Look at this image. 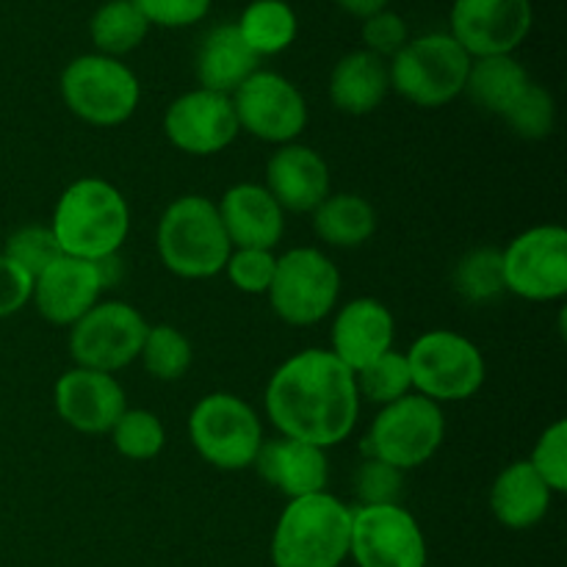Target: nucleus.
Wrapping results in <instances>:
<instances>
[{
    "instance_id": "1",
    "label": "nucleus",
    "mask_w": 567,
    "mask_h": 567,
    "mask_svg": "<svg viewBox=\"0 0 567 567\" xmlns=\"http://www.w3.org/2000/svg\"><path fill=\"white\" fill-rule=\"evenodd\" d=\"M264 408L282 437L313 443L327 452L347 441L358 424L354 371L330 349H305L271 374Z\"/></svg>"
},
{
    "instance_id": "2",
    "label": "nucleus",
    "mask_w": 567,
    "mask_h": 567,
    "mask_svg": "<svg viewBox=\"0 0 567 567\" xmlns=\"http://www.w3.org/2000/svg\"><path fill=\"white\" fill-rule=\"evenodd\" d=\"M61 252L81 260L116 255L131 233V208L116 186L103 177H81L64 188L50 221Z\"/></svg>"
},
{
    "instance_id": "3",
    "label": "nucleus",
    "mask_w": 567,
    "mask_h": 567,
    "mask_svg": "<svg viewBox=\"0 0 567 567\" xmlns=\"http://www.w3.org/2000/svg\"><path fill=\"white\" fill-rule=\"evenodd\" d=\"M352 507L332 493L288 498L271 535L275 567H341L349 559Z\"/></svg>"
},
{
    "instance_id": "4",
    "label": "nucleus",
    "mask_w": 567,
    "mask_h": 567,
    "mask_svg": "<svg viewBox=\"0 0 567 567\" xmlns=\"http://www.w3.org/2000/svg\"><path fill=\"white\" fill-rule=\"evenodd\" d=\"M161 264L183 280H208L225 271L233 244L219 208L203 194H186L169 203L155 230Z\"/></svg>"
},
{
    "instance_id": "5",
    "label": "nucleus",
    "mask_w": 567,
    "mask_h": 567,
    "mask_svg": "<svg viewBox=\"0 0 567 567\" xmlns=\"http://www.w3.org/2000/svg\"><path fill=\"white\" fill-rule=\"evenodd\" d=\"M471 55L449 31L413 37L388 64L391 89L419 109H441L465 89Z\"/></svg>"
},
{
    "instance_id": "6",
    "label": "nucleus",
    "mask_w": 567,
    "mask_h": 567,
    "mask_svg": "<svg viewBox=\"0 0 567 567\" xmlns=\"http://www.w3.org/2000/svg\"><path fill=\"white\" fill-rule=\"evenodd\" d=\"M61 97L66 109L94 127H116L131 120L142 100V86L122 59L86 53L61 72Z\"/></svg>"
},
{
    "instance_id": "7",
    "label": "nucleus",
    "mask_w": 567,
    "mask_h": 567,
    "mask_svg": "<svg viewBox=\"0 0 567 567\" xmlns=\"http://www.w3.org/2000/svg\"><path fill=\"white\" fill-rule=\"evenodd\" d=\"M443 437H446V419L441 404L413 391L377 413L369 435L363 437V454L399 471L421 468L435 457Z\"/></svg>"
},
{
    "instance_id": "8",
    "label": "nucleus",
    "mask_w": 567,
    "mask_h": 567,
    "mask_svg": "<svg viewBox=\"0 0 567 567\" xmlns=\"http://www.w3.org/2000/svg\"><path fill=\"white\" fill-rule=\"evenodd\" d=\"M188 437L199 457L221 471L252 468L264 443L258 413L236 393H208L188 415Z\"/></svg>"
},
{
    "instance_id": "9",
    "label": "nucleus",
    "mask_w": 567,
    "mask_h": 567,
    "mask_svg": "<svg viewBox=\"0 0 567 567\" xmlns=\"http://www.w3.org/2000/svg\"><path fill=\"white\" fill-rule=\"evenodd\" d=\"M413 391L432 402H465L485 385V358L480 347L454 330H430L404 352Z\"/></svg>"
},
{
    "instance_id": "10",
    "label": "nucleus",
    "mask_w": 567,
    "mask_h": 567,
    "mask_svg": "<svg viewBox=\"0 0 567 567\" xmlns=\"http://www.w3.org/2000/svg\"><path fill=\"white\" fill-rule=\"evenodd\" d=\"M269 302L277 319L291 327H313L336 310L341 297V271L316 247L288 249L277 258Z\"/></svg>"
},
{
    "instance_id": "11",
    "label": "nucleus",
    "mask_w": 567,
    "mask_h": 567,
    "mask_svg": "<svg viewBox=\"0 0 567 567\" xmlns=\"http://www.w3.org/2000/svg\"><path fill=\"white\" fill-rule=\"evenodd\" d=\"M150 324L133 305L97 302L70 327V354L81 369L116 374L142 354Z\"/></svg>"
},
{
    "instance_id": "12",
    "label": "nucleus",
    "mask_w": 567,
    "mask_h": 567,
    "mask_svg": "<svg viewBox=\"0 0 567 567\" xmlns=\"http://www.w3.org/2000/svg\"><path fill=\"white\" fill-rule=\"evenodd\" d=\"M504 288L529 302H557L567 293V233L537 225L502 249Z\"/></svg>"
},
{
    "instance_id": "13",
    "label": "nucleus",
    "mask_w": 567,
    "mask_h": 567,
    "mask_svg": "<svg viewBox=\"0 0 567 567\" xmlns=\"http://www.w3.org/2000/svg\"><path fill=\"white\" fill-rule=\"evenodd\" d=\"M349 559L358 567H426V537L402 504L354 507Z\"/></svg>"
},
{
    "instance_id": "14",
    "label": "nucleus",
    "mask_w": 567,
    "mask_h": 567,
    "mask_svg": "<svg viewBox=\"0 0 567 567\" xmlns=\"http://www.w3.org/2000/svg\"><path fill=\"white\" fill-rule=\"evenodd\" d=\"M233 97L238 127L269 144H291L308 125V103L286 75L258 70Z\"/></svg>"
},
{
    "instance_id": "15",
    "label": "nucleus",
    "mask_w": 567,
    "mask_h": 567,
    "mask_svg": "<svg viewBox=\"0 0 567 567\" xmlns=\"http://www.w3.org/2000/svg\"><path fill=\"white\" fill-rule=\"evenodd\" d=\"M532 25V0H454L449 11V33L471 59L515 55Z\"/></svg>"
},
{
    "instance_id": "16",
    "label": "nucleus",
    "mask_w": 567,
    "mask_h": 567,
    "mask_svg": "<svg viewBox=\"0 0 567 567\" xmlns=\"http://www.w3.org/2000/svg\"><path fill=\"white\" fill-rule=\"evenodd\" d=\"M164 133L181 153L205 158L230 147L241 127L230 94L192 89L166 109Z\"/></svg>"
},
{
    "instance_id": "17",
    "label": "nucleus",
    "mask_w": 567,
    "mask_h": 567,
    "mask_svg": "<svg viewBox=\"0 0 567 567\" xmlns=\"http://www.w3.org/2000/svg\"><path fill=\"white\" fill-rule=\"evenodd\" d=\"M53 404L59 419L75 432L103 435L127 410V396L114 374L75 365L55 382Z\"/></svg>"
},
{
    "instance_id": "18",
    "label": "nucleus",
    "mask_w": 567,
    "mask_h": 567,
    "mask_svg": "<svg viewBox=\"0 0 567 567\" xmlns=\"http://www.w3.org/2000/svg\"><path fill=\"white\" fill-rule=\"evenodd\" d=\"M103 282L92 260L61 255L33 280L31 299L42 319L55 327H72L100 302Z\"/></svg>"
},
{
    "instance_id": "19",
    "label": "nucleus",
    "mask_w": 567,
    "mask_h": 567,
    "mask_svg": "<svg viewBox=\"0 0 567 567\" xmlns=\"http://www.w3.org/2000/svg\"><path fill=\"white\" fill-rule=\"evenodd\" d=\"M266 192L282 210L313 214L330 197V166L308 144H282L266 164Z\"/></svg>"
},
{
    "instance_id": "20",
    "label": "nucleus",
    "mask_w": 567,
    "mask_h": 567,
    "mask_svg": "<svg viewBox=\"0 0 567 567\" xmlns=\"http://www.w3.org/2000/svg\"><path fill=\"white\" fill-rule=\"evenodd\" d=\"M393 336H396V321L391 308L380 299L358 297L338 310L330 332V352L347 369L360 371L380 354L391 352Z\"/></svg>"
},
{
    "instance_id": "21",
    "label": "nucleus",
    "mask_w": 567,
    "mask_h": 567,
    "mask_svg": "<svg viewBox=\"0 0 567 567\" xmlns=\"http://www.w3.org/2000/svg\"><path fill=\"white\" fill-rule=\"evenodd\" d=\"M252 465L266 485L288 498L324 493L327 482H330V463H327L324 449L282 435L260 443V452Z\"/></svg>"
},
{
    "instance_id": "22",
    "label": "nucleus",
    "mask_w": 567,
    "mask_h": 567,
    "mask_svg": "<svg viewBox=\"0 0 567 567\" xmlns=\"http://www.w3.org/2000/svg\"><path fill=\"white\" fill-rule=\"evenodd\" d=\"M216 208L233 249H275L286 233V210L258 183L230 186Z\"/></svg>"
},
{
    "instance_id": "23",
    "label": "nucleus",
    "mask_w": 567,
    "mask_h": 567,
    "mask_svg": "<svg viewBox=\"0 0 567 567\" xmlns=\"http://www.w3.org/2000/svg\"><path fill=\"white\" fill-rule=\"evenodd\" d=\"M258 64L260 59L244 42L236 22H221L199 42L194 70H197L199 89L233 94L249 75L260 70Z\"/></svg>"
},
{
    "instance_id": "24",
    "label": "nucleus",
    "mask_w": 567,
    "mask_h": 567,
    "mask_svg": "<svg viewBox=\"0 0 567 567\" xmlns=\"http://www.w3.org/2000/svg\"><path fill=\"white\" fill-rule=\"evenodd\" d=\"M551 487L537 476L526 460L509 463L491 487V513L502 526L526 532L540 524L551 507Z\"/></svg>"
},
{
    "instance_id": "25",
    "label": "nucleus",
    "mask_w": 567,
    "mask_h": 567,
    "mask_svg": "<svg viewBox=\"0 0 567 567\" xmlns=\"http://www.w3.org/2000/svg\"><path fill=\"white\" fill-rule=\"evenodd\" d=\"M388 92H391L388 61L369 50H352L332 66L330 100L341 114H371L380 109Z\"/></svg>"
},
{
    "instance_id": "26",
    "label": "nucleus",
    "mask_w": 567,
    "mask_h": 567,
    "mask_svg": "<svg viewBox=\"0 0 567 567\" xmlns=\"http://www.w3.org/2000/svg\"><path fill=\"white\" fill-rule=\"evenodd\" d=\"M529 83V72L515 55H485L471 59L463 94H468L471 103L487 114L502 116Z\"/></svg>"
},
{
    "instance_id": "27",
    "label": "nucleus",
    "mask_w": 567,
    "mask_h": 567,
    "mask_svg": "<svg viewBox=\"0 0 567 567\" xmlns=\"http://www.w3.org/2000/svg\"><path fill=\"white\" fill-rule=\"evenodd\" d=\"M313 230L330 247L354 249L377 230V210L360 194H330L313 210Z\"/></svg>"
},
{
    "instance_id": "28",
    "label": "nucleus",
    "mask_w": 567,
    "mask_h": 567,
    "mask_svg": "<svg viewBox=\"0 0 567 567\" xmlns=\"http://www.w3.org/2000/svg\"><path fill=\"white\" fill-rule=\"evenodd\" d=\"M238 33L258 59L277 55L297 42L299 17L286 0H252L236 20Z\"/></svg>"
},
{
    "instance_id": "29",
    "label": "nucleus",
    "mask_w": 567,
    "mask_h": 567,
    "mask_svg": "<svg viewBox=\"0 0 567 567\" xmlns=\"http://www.w3.org/2000/svg\"><path fill=\"white\" fill-rule=\"evenodd\" d=\"M150 22L133 0H105L89 20V37L97 53L122 59L147 39Z\"/></svg>"
},
{
    "instance_id": "30",
    "label": "nucleus",
    "mask_w": 567,
    "mask_h": 567,
    "mask_svg": "<svg viewBox=\"0 0 567 567\" xmlns=\"http://www.w3.org/2000/svg\"><path fill=\"white\" fill-rule=\"evenodd\" d=\"M138 360L150 377L161 382H175L192 369V341L172 324H155L147 330Z\"/></svg>"
},
{
    "instance_id": "31",
    "label": "nucleus",
    "mask_w": 567,
    "mask_h": 567,
    "mask_svg": "<svg viewBox=\"0 0 567 567\" xmlns=\"http://www.w3.org/2000/svg\"><path fill=\"white\" fill-rule=\"evenodd\" d=\"M454 288L468 302L482 305L493 302L502 297L504 288V269H502V249L476 247L468 255H463L454 269Z\"/></svg>"
},
{
    "instance_id": "32",
    "label": "nucleus",
    "mask_w": 567,
    "mask_h": 567,
    "mask_svg": "<svg viewBox=\"0 0 567 567\" xmlns=\"http://www.w3.org/2000/svg\"><path fill=\"white\" fill-rule=\"evenodd\" d=\"M354 385H358L360 399L369 402L385 404L399 402L402 396L413 393V377H410V365L404 352H385L377 360H371L365 369L354 371Z\"/></svg>"
},
{
    "instance_id": "33",
    "label": "nucleus",
    "mask_w": 567,
    "mask_h": 567,
    "mask_svg": "<svg viewBox=\"0 0 567 567\" xmlns=\"http://www.w3.org/2000/svg\"><path fill=\"white\" fill-rule=\"evenodd\" d=\"M111 443H114L116 452L125 460L133 463H147L155 460L164 452L166 443V430L161 424V419L150 410H131L120 415L114 426H111Z\"/></svg>"
},
{
    "instance_id": "34",
    "label": "nucleus",
    "mask_w": 567,
    "mask_h": 567,
    "mask_svg": "<svg viewBox=\"0 0 567 567\" xmlns=\"http://www.w3.org/2000/svg\"><path fill=\"white\" fill-rule=\"evenodd\" d=\"M502 120L513 127L515 136L537 142V138H546L548 133L554 131V122H557V103H554L548 89L529 83V86L515 97V103L504 111Z\"/></svg>"
},
{
    "instance_id": "35",
    "label": "nucleus",
    "mask_w": 567,
    "mask_h": 567,
    "mask_svg": "<svg viewBox=\"0 0 567 567\" xmlns=\"http://www.w3.org/2000/svg\"><path fill=\"white\" fill-rule=\"evenodd\" d=\"M3 255L9 260H14L25 275H31L33 280H37V277L42 275L50 264H55L64 252H61L50 225H25L20 227V230L11 233L9 241H6L3 247Z\"/></svg>"
},
{
    "instance_id": "36",
    "label": "nucleus",
    "mask_w": 567,
    "mask_h": 567,
    "mask_svg": "<svg viewBox=\"0 0 567 567\" xmlns=\"http://www.w3.org/2000/svg\"><path fill=\"white\" fill-rule=\"evenodd\" d=\"M354 496L358 507H382V504H399L404 491V471L382 463L377 457L360 460L354 471Z\"/></svg>"
},
{
    "instance_id": "37",
    "label": "nucleus",
    "mask_w": 567,
    "mask_h": 567,
    "mask_svg": "<svg viewBox=\"0 0 567 567\" xmlns=\"http://www.w3.org/2000/svg\"><path fill=\"white\" fill-rule=\"evenodd\" d=\"M537 471L543 482L551 487V493L567 491V421L559 419L551 426H546L537 437L532 457L526 460Z\"/></svg>"
},
{
    "instance_id": "38",
    "label": "nucleus",
    "mask_w": 567,
    "mask_h": 567,
    "mask_svg": "<svg viewBox=\"0 0 567 567\" xmlns=\"http://www.w3.org/2000/svg\"><path fill=\"white\" fill-rule=\"evenodd\" d=\"M277 255L275 249H233L225 264V275L230 277L233 286L244 293H269L271 280H275Z\"/></svg>"
},
{
    "instance_id": "39",
    "label": "nucleus",
    "mask_w": 567,
    "mask_h": 567,
    "mask_svg": "<svg viewBox=\"0 0 567 567\" xmlns=\"http://www.w3.org/2000/svg\"><path fill=\"white\" fill-rule=\"evenodd\" d=\"M360 39H363V50L388 61L410 42V28L402 14H396L391 9H382L377 14H371L369 20H363Z\"/></svg>"
},
{
    "instance_id": "40",
    "label": "nucleus",
    "mask_w": 567,
    "mask_h": 567,
    "mask_svg": "<svg viewBox=\"0 0 567 567\" xmlns=\"http://www.w3.org/2000/svg\"><path fill=\"white\" fill-rule=\"evenodd\" d=\"M150 28H188L205 20L214 0H133Z\"/></svg>"
},
{
    "instance_id": "41",
    "label": "nucleus",
    "mask_w": 567,
    "mask_h": 567,
    "mask_svg": "<svg viewBox=\"0 0 567 567\" xmlns=\"http://www.w3.org/2000/svg\"><path fill=\"white\" fill-rule=\"evenodd\" d=\"M33 293V277L0 252V319L20 313Z\"/></svg>"
},
{
    "instance_id": "42",
    "label": "nucleus",
    "mask_w": 567,
    "mask_h": 567,
    "mask_svg": "<svg viewBox=\"0 0 567 567\" xmlns=\"http://www.w3.org/2000/svg\"><path fill=\"white\" fill-rule=\"evenodd\" d=\"M338 6H341L347 14L358 17V20H369L371 14H377V11L388 9V3L391 0H336Z\"/></svg>"
},
{
    "instance_id": "43",
    "label": "nucleus",
    "mask_w": 567,
    "mask_h": 567,
    "mask_svg": "<svg viewBox=\"0 0 567 567\" xmlns=\"http://www.w3.org/2000/svg\"><path fill=\"white\" fill-rule=\"evenodd\" d=\"M94 266H97V275H100V282H103V291H105V288H114L116 282H120V277H122L120 252L109 255V258H103V260H94Z\"/></svg>"
}]
</instances>
